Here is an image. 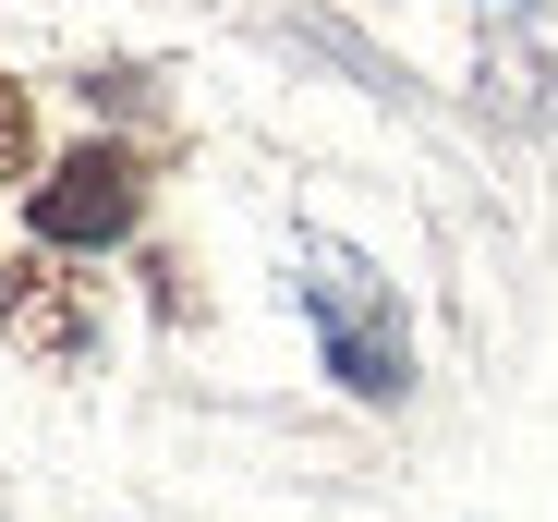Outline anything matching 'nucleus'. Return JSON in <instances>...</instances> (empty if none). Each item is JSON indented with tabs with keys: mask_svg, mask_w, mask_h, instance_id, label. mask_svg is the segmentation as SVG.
<instances>
[{
	"mask_svg": "<svg viewBox=\"0 0 558 522\" xmlns=\"http://www.w3.org/2000/svg\"><path fill=\"white\" fill-rule=\"evenodd\" d=\"M292 304H304V340L340 401H401L413 389V316H401V280L377 268L364 243L340 231H292Z\"/></svg>",
	"mask_w": 558,
	"mask_h": 522,
	"instance_id": "obj_1",
	"label": "nucleus"
},
{
	"mask_svg": "<svg viewBox=\"0 0 558 522\" xmlns=\"http://www.w3.org/2000/svg\"><path fill=\"white\" fill-rule=\"evenodd\" d=\"M146 207H158V158L134 134H85V146H61L25 183V231L49 255H110V243L146 231Z\"/></svg>",
	"mask_w": 558,
	"mask_h": 522,
	"instance_id": "obj_2",
	"label": "nucleus"
},
{
	"mask_svg": "<svg viewBox=\"0 0 558 522\" xmlns=\"http://www.w3.org/2000/svg\"><path fill=\"white\" fill-rule=\"evenodd\" d=\"M0 340L49 377L98 365V280H73V255H49V243L0 255Z\"/></svg>",
	"mask_w": 558,
	"mask_h": 522,
	"instance_id": "obj_3",
	"label": "nucleus"
},
{
	"mask_svg": "<svg viewBox=\"0 0 558 522\" xmlns=\"http://www.w3.org/2000/svg\"><path fill=\"white\" fill-rule=\"evenodd\" d=\"M37 170H49V146H37V98L0 73V183H37Z\"/></svg>",
	"mask_w": 558,
	"mask_h": 522,
	"instance_id": "obj_4",
	"label": "nucleus"
},
{
	"mask_svg": "<svg viewBox=\"0 0 558 522\" xmlns=\"http://www.w3.org/2000/svg\"><path fill=\"white\" fill-rule=\"evenodd\" d=\"M498 13H534V0H498Z\"/></svg>",
	"mask_w": 558,
	"mask_h": 522,
	"instance_id": "obj_5",
	"label": "nucleus"
}]
</instances>
